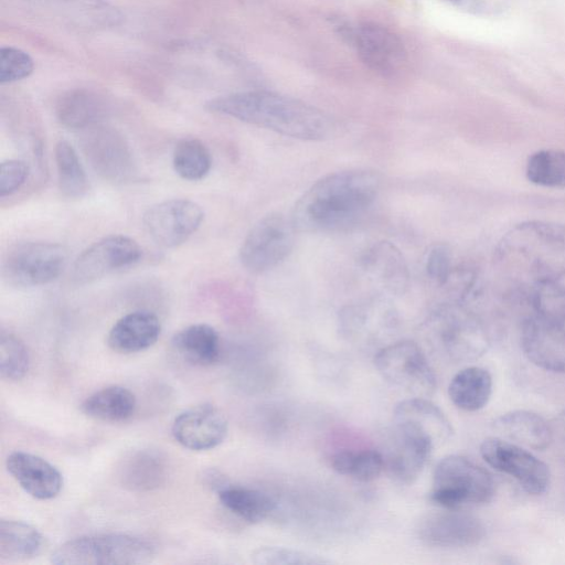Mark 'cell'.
<instances>
[{"label":"cell","instance_id":"6da1fadb","mask_svg":"<svg viewBox=\"0 0 565 565\" xmlns=\"http://www.w3.org/2000/svg\"><path fill=\"white\" fill-rule=\"evenodd\" d=\"M379 190L374 171L354 169L326 175L297 201L292 223L300 231L315 233L349 228L372 206Z\"/></svg>","mask_w":565,"mask_h":565},{"label":"cell","instance_id":"7a4b0ae2","mask_svg":"<svg viewBox=\"0 0 565 565\" xmlns=\"http://www.w3.org/2000/svg\"><path fill=\"white\" fill-rule=\"evenodd\" d=\"M500 274L520 290L565 275V225L526 221L510 228L494 249Z\"/></svg>","mask_w":565,"mask_h":565},{"label":"cell","instance_id":"3957f363","mask_svg":"<svg viewBox=\"0 0 565 565\" xmlns=\"http://www.w3.org/2000/svg\"><path fill=\"white\" fill-rule=\"evenodd\" d=\"M205 108L300 140H322L333 130L331 118L299 99L268 90H247L218 96Z\"/></svg>","mask_w":565,"mask_h":565},{"label":"cell","instance_id":"277c9868","mask_svg":"<svg viewBox=\"0 0 565 565\" xmlns=\"http://www.w3.org/2000/svg\"><path fill=\"white\" fill-rule=\"evenodd\" d=\"M426 329L433 347L455 363L475 361L490 347L484 322L461 302L439 306L429 316Z\"/></svg>","mask_w":565,"mask_h":565},{"label":"cell","instance_id":"5b68a950","mask_svg":"<svg viewBox=\"0 0 565 565\" xmlns=\"http://www.w3.org/2000/svg\"><path fill=\"white\" fill-rule=\"evenodd\" d=\"M156 555L153 545L139 536L107 533L87 535L61 544L51 555L57 565L146 564Z\"/></svg>","mask_w":565,"mask_h":565},{"label":"cell","instance_id":"8992f818","mask_svg":"<svg viewBox=\"0 0 565 565\" xmlns=\"http://www.w3.org/2000/svg\"><path fill=\"white\" fill-rule=\"evenodd\" d=\"M494 492L492 475L467 457L449 455L436 465L430 500L441 508L459 510L484 504Z\"/></svg>","mask_w":565,"mask_h":565},{"label":"cell","instance_id":"52a82bcc","mask_svg":"<svg viewBox=\"0 0 565 565\" xmlns=\"http://www.w3.org/2000/svg\"><path fill=\"white\" fill-rule=\"evenodd\" d=\"M67 264V250L49 242H21L3 256L1 275L13 287H39L54 281Z\"/></svg>","mask_w":565,"mask_h":565},{"label":"cell","instance_id":"ba28073f","mask_svg":"<svg viewBox=\"0 0 565 565\" xmlns=\"http://www.w3.org/2000/svg\"><path fill=\"white\" fill-rule=\"evenodd\" d=\"M374 363L383 379L407 393L428 397L435 392L434 370L424 351L413 341H397L382 348Z\"/></svg>","mask_w":565,"mask_h":565},{"label":"cell","instance_id":"9c48e42d","mask_svg":"<svg viewBox=\"0 0 565 565\" xmlns=\"http://www.w3.org/2000/svg\"><path fill=\"white\" fill-rule=\"evenodd\" d=\"M295 225L280 213L259 220L239 248V260L250 273L260 274L279 265L291 253Z\"/></svg>","mask_w":565,"mask_h":565},{"label":"cell","instance_id":"30bf717a","mask_svg":"<svg viewBox=\"0 0 565 565\" xmlns=\"http://www.w3.org/2000/svg\"><path fill=\"white\" fill-rule=\"evenodd\" d=\"M480 454L493 469L512 477L530 494H543L551 481L547 465L521 445L501 437L486 438Z\"/></svg>","mask_w":565,"mask_h":565},{"label":"cell","instance_id":"8fae6325","mask_svg":"<svg viewBox=\"0 0 565 565\" xmlns=\"http://www.w3.org/2000/svg\"><path fill=\"white\" fill-rule=\"evenodd\" d=\"M340 34L356 50L361 61L373 72L383 76L401 70L406 60V50L399 36L390 29L364 22L355 26L337 23Z\"/></svg>","mask_w":565,"mask_h":565},{"label":"cell","instance_id":"7c38bea8","mask_svg":"<svg viewBox=\"0 0 565 565\" xmlns=\"http://www.w3.org/2000/svg\"><path fill=\"white\" fill-rule=\"evenodd\" d=\"M81 143L90 167L104 180L125 183L135 177L134 153L126 139L115 129L100 124L87 128Z\"/></svg>","mask_w":565,"mask_h":565},{"label":"cell","instance_id":"4fadbf2b","mask_svg":"<svg viewBox=\"0 0 565 565\" xmlns=\"http://www.w3.org/2000/svg\"><path fill=\"white\" fill-rule=\"evenodd\" d=\"M202 207L188 199H171L151 205L142 216L150 238L166 248L186 242L201 226Z\"/></svg>","mask_w":565,"mask_h":565},{"label":"cell","instance_id":"5bb4252c","mask_svg":"<svg viewBox=\"0 0 565 565\" xmlns=\"http://www.w3.org/2000/svg\"><path fill=\"white\" fill-rule=\"evenodd\" d=\"M141 256V247L128 236L103 237L77 256L72 267V280L77 285L90 284L115 270L138 263Z\"/></svg>","mask_w":565,"mask_h":565},{"label":"cell","instance_id":"9a60e30c","mask_svg":"<svg viewBox=\"0 0 565 565\" xmlns=\"http://www.w3.org/2000/svg\"><path fill=\"white\" fill-rule=\"evenodd\" d=\"M526 358L546 371L565 373V315H531L521 328Z\"/></svg>","mask_w":565,"mask_h":565},{"label":"cell","instance_id":"2e32d148","mask_svg":"<svg viewBox=\"0 0 565 565\" xmlns=\"http://www.w3.org/2000/svg\"><path fill=\"white\" fill-rule=\"evenodd\" d=\"M228 424L220 408L210 403L192 406L173 420V438L184 448L195 451L213 449L225 439Z\"/></svg>","mask_w":565,"mask_h":565},{"label":"cell","instance_id":"e0dca14e","mask_svg":"<svg viewBox=\"0 0 565 565\" xmlns=\"http://www.w3.org/2000/svg\"><path fill=\"white\" fill-rule=\"evenodd\" d=\"M418 535L430 546L462 548L479 544L486 536V527L475 515L448 510L425 516L419 523Z\"/></svg>","mask_w":565,"mask_h":565},{"label":"cell","instance_id":"ac0fdd59","mask_svg":"<svg viewBox=\"0 0 565 565\" xmlns=\"http://www.w3.org/2000/svg\"><path fill=\"white\" fill-rule=\"evenodd\" d=\"M395 440L388 457V470L398 481L413 483L422 473L433 449V439L406 425H395Z\"/></svg>","mask_w":565,"mask_h":565},{"label":"cell","instance_id":"d6986e66","mask_svg":"<svg viewBox=\"0 0 565 565\" xmlns=\"http://www.w3.org/2000/svg\"><path fill=\"white\" fill-rule=\"evenodd\" d=\"M6 465L20 487L35 499L50 500L62 490V473L40 456L13 451L8 456Z\"/></svg>","mask_w":565,"mask_h":565},{"label":"cell","instance_id":"ffe728a7","mask_svg":"<svg viewBox=\"0 0 565 565\" xmlns=\"http://www.w3.org/2000/svg\"><path fill=\"white\" fill-rule=\"evenodd\" d=\"M365 274L384 291L403 294L409 282V273L401 250L388 241L374 243L361 258Z\"/></svg>","mask_w":565,"mask_h":565},{"label":"cell","instance_id":"44dd1931","mask_svg":"<svg viewBox=\"0 0 565 565\" xmlns=\"http://www.w3.org/2000/svg\"><path fill=\"white\" fill-rule=\"evenodd\" d=\"M161 333L159 318L151 311L137 310L118 319L111 327L107 343L119 353H136L153 345Z\"/></svg>","mask_w":565,"mask_h":565},{"label":"cell","instance_id":"7402d4cb","mask_svg":"<svg viewBox=\"0 0 565 565\" xmlns=\"http://www.w3.org/2000/svg\"><path fill=\"white\" fill-rule=\"evenodd\" d=\"M393 422L428 435L436 446L447 443L454 434L444 412L425 397L415 396L399 402L394 408Z\"/></svg>","mask_w":565,"mask_h":565},{"label":"cell","instance_id":"603a6c76","mask_svg":"<svg viewBox=\"0 0 565 565\" xmlns=\"http://www.w3.org/2000/svg\"><path fill=\"white\" fill-rule=\"evenodd\" d=\"M501 438L534 450L546 449L553 440V429L541 415L524 409L502 414L493 422Z\"/></svg>","mask_w":565,"mask_h":565},{"label":"cell","instance_id":"cb8c5ba5","mask_svg":"<svg viewBox=\"0 0 565 565\" xmlns=\"http://www.w3.org/2000/svg\"><path fill=\"white\" fill-rule=\"evenodd\" d=\"M53 15L86 28L117 24L120 14L105 0H26Z\"/></svg>","mask_w":565,"mask_h":565},{"label":"cell","instance_id":"d4e9b609","mask_svg":"<svg viewBox=\"0 0 565 565\" xmlns=\"http://www.w3.org/2000/svg\"><path fill=\"white\" fill-rule=\"evenodd\" d=\"M58 122L73 130H85L100 124L107 106L97 94L87 89H73L63 94L55 106Z\"/></svg>","mask_w":565,"mask_h":565},{"label":"cell","instance_id":"484cf974","mask_svg":"<svg viewBox=\"0 0 565 565\" xmlns=\"http://www.w3.org/2000/svg\"><path fill=\"white\" fill-rule=\"evenodd\" d=\"M171 343L173 350L193 365H212L221 353L218 333L206 323H195L180 330Z\"/></svg>","mask_w":565,"mask_h":565},{"label":"cell","instance_id":"4316f807","mask_svg":"<svg viewBox=\"0 0 565 565\" xmlns=\"http://www.w3.org/2000/svg\"><path fill=\"white\" fill-rule=\"evenodd\" d=\"M167 470L166 459L160 452L142 449L124 460L119 478L125 488L145 492L160 487L167 478Z\"/></svg>","mask_w":565,"mask_h":565},{"label":"cell","instance_id":"83f0119b","mask_svg":"<svg viewBox=\"0 0 565 565\" xmlns=\"http://www.w3.org/2000/svg\"><path fill=\"white\" fill-rule=\"evenodd\" d=\"M491 394V374L480 366H468L460 370L454 375L448 386V395L452 404L466 412L483 408Z\"/></svg>","mask_w":565,"mask_h":565},{"label":"cell","instance_id":"f1b7e54d","mask_svg":"<svg viewBox=\"0 0 565 565\" xmlns=\"http://www.w3.org/2000/svg\"><path fill=\"white\" fill-rule=\"evenodd\" d=\"M82 412L94 419L103 422H124L136 409V397L128 388L111 385L96 391L81 405Z\"/></svg>","mask_w":565,"mask_h":565},{"label":"cell","instance_id":"f546056e","mask_svg":"<svg viewBox=\"0 0 565 565\" xmlns=\"http://www.w3.org/2000/svg\"><path fill=\"white\" fill-rule=\"evenodd\" d=\"M44 539L31 524L17 520L0 521V558L10 562L36 557Z\"/></svg>","mask_w":565,"mask_h":565},{"label":"cell","instance_id":"4dcf8cb0","mask_svg":"<svg viewBox=\"0 0 565 565\" xmlns=\"http://www.w3.org/2000/svg\"><path fill=\"white\" fill-rule=\"evenodd\" d=\"M217 497L224 508L248 523L266 520L276 507L269 494L246 487H222L217 491Z\"/></svg>","mask_w":565,"mask_h":565},{"label":"cell","instance_id":"1f68e13d","mask_svg":"<svg viewBox=\"0 0 565 565\" xmlns=\"http://www.w3.org/2000/svg\"><path fill=\"white\" fill-rule=\"evenodd\" d=\"M395 315L385 301H367L347 307L340 316L342 331L351 337L372 333L376 328L394 323Z\"/></svg>","mask_w":565,"mask_h":565},{"label":"cell","instance_id":"d6a6232c","mask_svg":"<svg viewBox=\"0 0 565 565\" xmlns=\"http://www.w3.org/2000/svg\"><path fill=\"white\" fill-rule=\"evenodd\" d=\"M58 188L67 199H81L88 191L86 171L74 147L66 140H60L54 148Z\"/></svg>","mask_w":565,"mask_h":565},{"label":"cell","instance_id":"836d02e7","mask_svg":"<svg viewBox=\"0 0 565 565\" xmlns=\"http://www.w3.org/2000/svg\"><path fill=\"white\" fill-rule=\"evenodd\" d=\"M172 166L182 179L199 181L205 178L211 169V153L201 140L183 138L174 147Z\"/></svg>","mask_w":565,"mask_h":565},{"label":"cell","instance_id":"e575fe53","mask_svg":"<svg viewBox=\"0 0 565 565\" xmlns=\"http://www.w3.org/2000/svg\"><path fill=\"white\" fill-rule=\"evenodd\" d=\"M384 458L376 450L339 451L331 458L332 469L342 476H350L359 481H372L384 469Z\"/></svg>","mask_w":565,"mask_h":565},{"label":"cell","instance_id":"d590c367","mask_svg":"<svg viewBox=\"0 0 565 565\" xmlns=\"http://www.w3.org/2000/svg\"><path fill=\"white\" fill-rule=\"evenodd\" d=\"M532 183L545 188H565V151L539 150L529 157L525 169Z\"/></svg>","mask_w":565,"mask_h":565},{"label":"cell","instance_id":"8d00e7d4","mask_svg":"<svg viewBox=\"0 0 565 565\" xmlns=\"http://www.w3.org/2000/svg\"><path fill=\"white\" fill-rule=\"evenodd\" d=\"M30 356L24 343L12 332L0 333V373L8 381H19L28 372Z\"/></svg>","mask_w":565,"mask_h":565},{"label":"cell","instance_id":"74e56055","mask_svg":"<svg viewBox=\"0 0 565 565\" xmlns=\"http://www.w3.org/2000/svg\"><path fill=\"white\" fill-rule=\"evenodd\" d=\"M533 315H565V285L546 281L521 290Z\"/></svg>","mask_w":565,"mask_h":565},{"label":"cell","instance_id":"f35d334b","mask_svg":"<svg viewBox=\"0 0 565 565\" xmlns=\"http://www.w3.org/2000/svg\"><path fill=\"white\" fill-rule=\"evenodd\" d=\"M252 561L258 565H321L332 563L331 559L320 555L281 546L259 547L252 554Z\"/></svg>","mask_w":565,"mask_h":565},{"label":"cell","instance_id":"ab89813d","mask_svg":"<svg viewBox=\"0 0 565 565\" xmlns=\"http://www.w3.org/2000/svg\"><path fill=\"white\" fill-rule=\"evenodd\" d=\"M34 68L31 56L17 47L7 46L0 51V83L8 84L28 77Z\"/></svg>","mask_w":565,"mask_h":565},{"label":"cell","instance_id":"60d3db41","mask_svg":"<svg viewBox=\"0 0 565 565\" xmlns=\"http://www.w3.org/2000/svg\"><path fill=\"white\" fill-rule=\"evenodd\" d=\"M455 266L452 253L446 245H435L426 259V273L430 280L439 287H444L450 278Z\"/></svg>","mask_w":565,"mask_h":565},{"label":"cell","instance_id":"b9f144b4","mask_svg":"<svg viewBox=\"0 0 565 565\" xmlns=\"http://www.w3.org/2000/svg\"><path fill=\"white\" fill-rule=\"evenodd\" d=\"M29 166L19 159H8L0 164V196L15 193L26 181Z\"/></svg>","mask_w":565,"mask_h":565},{"label":"cell","instance_id":"7bdbcfd3","mask_svg":"<svg viewBox=\"0 0 565 565\" xmlns=\"http://www.w3.org/2000/svg\"><path fill=\"white\" fill-rule=\"evenodd\" d=\"M553 434L557 433L558 436L565 440V412L559 414L552 425Z\"/></svg>","mask_w":565,"mask_h":565},{"label":"cell","instance_id":"ee69618b","mask_svg":"<svg viewBox=\"0 0 565 565\" xmlns=\"http://www.w3.org/2000/svg\"><path fill=\"white\" fill-rule=\"evenodd\" d=\"M451 1H457V0H451Z\"/></svg>","mask_w":565,"mask_h":565}]
</instances>
